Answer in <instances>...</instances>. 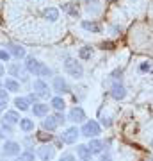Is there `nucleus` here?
I'll return each instance as SVG.
<instances>
[{
  "mask_svg": "<svg viewBox=\"0 0 153 161\" xmlns=\"http://www.w3.org/2000/svg\"><path fill=\"white\" fill-rule=\"evenodd\" d=\"M25 66H27V70L30 72V74H34L36 77H50V75H52V70L48 68L46 64L39 63V61L34 59V58H27Z\"/></svg>",
  "mask_w": 153,
  "mask_h": 161,
  "instance_id": "f257e3e1",
  "label": "nucleus"
},
{
  "mask_svg": "<svg viewBox=\"0 0 153 161\" xmlns=\"http://www.w3.org/2000/svg\"><path fill=\"white\" fill-rule=\"evenodd\" d=\"M64 70H66L71 77H75V79H80V77L84 75V68H82V64L77 63V61L71 59V58H66V61H64Z\"/></svg>",
  "mask_w": 153,
  "mask_h": 161,
  "instance_id": "f03ea898",
  "label": "nucleus"
},
{
  "mask_svg": "<svg viewBox=\"0 0 153 161\" xmlns=\"http://www.w3.org/2000/svg\"><path fill=\"white\" fill-rule=\"evenodd\" d=\"M98 134H100V125H98L96 122L94 120L85 122L84 127H82V136H85V138H94Z\"/></svg>",
  "mask_w": 153,
  "mask_h": 161,
  "instance_id": "7ed1b4c3",
  "label": "nucleus"
},
{
  "mask_svg": "<svg viewBox=\"0 0 153 161\" xmlns=\"http://www.w3.org/2000/svg\"><path fill=\"white\" fill-rule=\"evenodd\" d=\"M79 129L77 127H69V129H66V131L63 132V136H61V140H63L64 143H75L77 142V138H79Z\"/></svg>",
  "mask_w": 153,
  "mask_h": 161,
  "instance_id": "20e7f679",
  "label": "nucleus"
},
{
  "mask_svg": "<svg viewBox=\"0 0 153 161\" xmlns=\"http://www.w3.org/2000/svg\"><path fill=\"white\" fill-rule=\"evenodd\" d=\"M54 154H55V149H54L52 145H43V147L38 149V156H39L43 161H50L52 158H54Z\"/></svg>",
  "mask_w": 153,
  "mask_h": 161,
  "instance_id": "39448f33",
  "label": "nucleus"
},
{
  "mask_svg": "<svg viewBox=\"0 0 153 161\" xmlns=\"http://www.w3.org/2000/svg\"><path fill=\"white\" fill-rule=\"evenodd\" d=\"M110 95H112L116 100H123L126 97V90L123 84H119V82H114L112 88H110Z\"/></svg>",
  "mask_w": 153,
  "mask_h": 161,
  "instance_id": "423d86ee",
  "label": "nucleus"
},
{
  "mask_svg": "<svg viewBox=\"0 0 153 161\" xmlns=\"http://www.w3.org/2000/svg\"><path fill=\"white\" fill-rule=\"evenodd\" d=\"M34 92L38 93L39 97H48L50 90H48V84H46L43 79H36L34 80Z\"/></svg>",
  "mask_w": 153,
  "mask_h": 161,
  "instance_id": "0eeeda50",
  "label": "nucleus"
},
{
  "mask_svg": "<svg viewBox=\"0 0 153 161\" xmlns=\"http://www.w3.org/2000/svg\"><path fill=\"white\" fill-rule=\"evenodd\" d=\"M2 152H4V156H18L20 154V145L16 142H6Z\"/></svg>",
  "mask_w": 153,
  "mask_h": 161,
  "instance_id": "6e6552de",
  "label": "nucleus"
},
{
  "mask_svg": "<svg viewBox=\"0 0 153 161\" xmlns=\"http://www.w3.org/2000/svg\"><path fill=\"white\" fill-rule=\"evenodd\" d=\"M54 90H55L57 93H68L69 92V86H68V82L63 79V77H55L54 79Z\"/></svg>",
  "mask_w": 153,
  "mask_h": 161,
  "instance_id": "1a4fd4ad",
  "label": "nucleus"
},
{
  "mask_svg": "<svg viewBox=\"0 0 153 161\" xmlns=\"http://www.w3.org/2000/svg\"><path fill=\"white\" fill-rule=\"evenodd\" d=\"M69 120L75 122V124H79V122H84L85 120V113L82 108H73V109L69 111Z\"/></svg>",
  "mask_w": 153,
  "mask_h": 161,
  "instance_id": "9d476101",
  "label": "nucleus"
},
{
  "mask_svg": "<svg viewBox=\"0 0 153 161\" xmlns=\"http://www.w3.org/2000/svg\"><path fill=\"white\" fill-rule=\"evenodd\" d=\"M82 29H85V31H91V32H102V25L98 22H94V20H84L82 22Z\"/></svg>",
  "mask_w": 153,
  "mask_h": 161,
  "instance_id": "9b49d317",
  "label": "nucleus"
},
{
  "mask_svg": "<svg viewBox=\"0 0 153 161\" xmlns=\"http://www.w3.org/2000/svg\"><path fill=\"white\" fill-rule=\"evenodd\" d=\"M43 16H45V20H48V22H57V20H59V11H57L55 7H45Z\"/></svg>",
  "mask_w": 153,
  "mask_h": 161,
  "instance_id": "f8f14e48",
  "label": "nucleus"
},
{
  "mask_svg": "<svg viewBox=\"0 0 153 161\" xmlns=\"http://www.w3.org/2000/svg\"><path fill=\"white\" fill-rule=\"evenodd\" d=\"M7 48H9V54L11 56H14V58H25V48L20 45H7Z\"/></svg>",
  "mask_w": 153,
  "mask_h": 161,
  "instance_id": "ddd939ff",
  "label": "nucleus"
},
{
  "mask_svg": "<svg viewBox=\"0 0 153 161\" xmlns=\"http://www.w3.org/2000/svg\"><path fill=\"white\" fill-rule=\"evenodd\" d=\"M77 154H79L80 159H84V161L91 159V150H89L87 145H79V147H77Z\"/></svg>",
  "mask_w": 153,
  "mask_h": 161,
  "instance_id": "4468645a",
  "label": "nucleus"
},
{
  "mask_svg": "<svg viewBox=\"0 0 153 161\" xmlns=\"http://www.w3.org/2000/svg\"><path fill=\"white\" fill-rule=\"evenodd\" d=\"M87 147H89L91 154H100V152L103 150V143L100 142V140H91Z\"/></svg>",
  "mask_w": 153,
  "mask_h": 161,
  "instance_id": "2eb2a0df",
  "label": "nucleus"
},
{
  "mask_svg": "<svg viewBox=\"0 0 153 161\" xmlns=\"http://www.w3.org/2000/svg\"><path fill=\"white\" fill-rule=\"evenodd\" d=\"M57 125H59V124H57L55 116H46L45 120H43V129H45V131H54Z\"/></svg>",
  "mask_w": 153,
  "mask_h": 161,
  "instance_id": "dca6fc26",
  "label": "nucleus"
},
{
  "mask_svg": "<svg viewBox=\"0 0 153 161\" xmlns=\"http://www.w3.org/2000/svg\"><path fill=\"white\" fill-rule=\"evenodd\" d=\"M20 129L25 132L34 131V120H30V118H20Z\"/></svg>",
  "mask_w": 153,
  "mask_h": 161,
  "instance_id": "f3484780",
  "label": "nucleus"
},
{
  "mask_svg": "<svg viewBox=\"0 0 153 161\" xmlns=\"http://www.w3.org/2000/svg\"><path fill=\"white\" fill-rule=\"evenodd\" d=\"M32 113H34V116H45L48 113V106L46 104H34Z\"/></svg>",
  "mask_w": 153,
  "mask_h": 161,
  "instance_id": "a211bd4d",
  "label": "nucleus"
},
{
  "mask_svg": "<svg viewBox=\"0 0 153 161\" xmlns=\"http://www.w3.org/2000/svg\"><path fill=\"white\" fill-rule=\"evenodd\" d=\"M85 7L89 13H100V0H85Z\"/></svg>",
  "mask_w": 153,
  "mask_h": 161,
  "instance_id": "6ab92c4d",
  "label": "nucleus"
},
{
  "mask_svg": "<svg viewBox=\"0 0 153 161\" xmlns=\"http://www.w3.org/2000/svg\"><path fill=\"white\" fill-rule=\"evenodd\" d=\"M2 120L9 122V124H18V122H20V115H18L16 111H7Z\"/></svg>",
  "mask_w": 153,
  "mask_h": 161,
  "instance_id": "aec40b11",
  "label": "nucleus"
},
{
  "mask_svg": "<svg viewBox=\"0 0 153 161\" xmlns=\"http://www.w3.org/2000/svg\"><path fill=\"white\" fill-rule=\"evenodd\" d=\"M4 86H6L7 92H20V82H16L14 79H6Z\"/></svg>",
  "mask_w": 153,
  "mask_h": 161,
  "instance_id": "412c9836",
  "label": "nucleus"
},
{
  "mask_svg": "<svg viewBox=\"0 0 153 161\" xmlns=\"http://www.w3.org/2000/svg\"><path fill=\"white\" fill-rule=\"evenodd\" d=\"M79 58L84 59V61L91 59V58H93V48H91V47H82V48L79 50Z\"/></svg>",
  "mask_w": 153,
  "mask_h": 161,
  "instance_id": "4be33fe9",
  "label": "nucleus"
},
{
  "mask_svg": "<svg viewBox=\"0 0 153 161\" xmlns=\"http://www.w3.org/2000/svg\"><path fill=\"white\" fill-rule=\"evenodd\" d=\"M14 106H16L20 111H27L28 109V98H23V97L14 98Z\"/></svg>",
  "mask_w": 153,
  "mask_h": 161,
  "instance_id": "5701e85b",
  "label": "nucleus"
},
{
  "mask_svg": "<svg viewBox=\"0 0 153 161\" xmlns=\"http://www.w3.org/2000/svg\"><path fill=\"white\" fill-rule=\"evenodd\" d=\"M64 100H63V97H54L52 98V108L54 109H57V111H63L64 109Z\"/></svg>",
  "mask_w": 153,
  "mask_h": 161,
  "instance_id": "b1692460",
  "label": "nucleus"
},
{
  "mask_svg": "<svg viewBox=\"0 0 153 161\" xmlns=\"http://www.w3.org/2000/svg\"><path fill=\"white\" fill-rule=\"evenodd\" d=\"M9 72H11L14 77H22V79H27V77H25V72L20 68V64H13L11 68H9Z\"/></svg>",
  "mask_w": 153,
  "mask_h": 161,
  "instance_id": "393cba45",
  "label": "nucleus"
},
{
  "mask_svg": "<svg viewBox=\"0 0 153 161\" xmlns=\"http://www.w3.org/2000/svg\"><path fill=\"white\" fill-rule=\"evenodd\" d=\"M63 9H64L66 13H69L71 16H75V18L79 16V9H77V7L73 6V4H64V6H63Z\"/></svg>",
  "mask_w": 153,
  "mask_h": 161,
  "instance_id": "a878e982",
  "label": "nucleus"
},
{
  "mask_svg": "<svg viewBox=\"0 0 153 161\" xmlns=\"http://www.w3.org/2000/svg\"><path fill=\"white\" fill-rule=\"evenodd\" d=\"M139 70H141L142 74H150V72H153V63L151 61H144V63H141Z\"/></svg>",
  "mask_w": 153,
  "mask_h": 161,
  "instance_id": "bb28decb",
  "label": "nucleus"
},
{
  "mask_svg": "<svg viewBox=\"0 0 153 161\" xmlns=\"http://www.w3.org/2000/svg\"><path fill=\"white\" fill-rule=\"evenodd\" d=\"M16 161H34V154L32 152H22V154H18Z\"/></svg>",
  "mask_w": 153,
  "mask_h": 161,
  "instance_id": "cd10ccee",
  "label": "nucleus"
},
{
  "mask_svg": "<svg viewBox=\"0 0 153 161\" xmlns=\"http://www.w3.org/2000/svg\"><path fill=\"white\" fill-rule=\"evenodd\" d=\"M36 138L39 140V142H50V140H52V134H48L46 131H39Z\"/></svg>",
  "mask_w": 153,
  "mask_h": 161,
  "instance_id": "c85d7f7f",
  "label": "nucleus"
},
{
  "mask_svg": "<svg viewBox=\"0 0 153 161\" xmlns=\"http://www.w3.org/2000/svg\"><path fill=\"white\" fill-rule=\"evenodd\" d=\"M7 100H9V98H7V92H2V90H0V111L7 106Z\"/></svg>",
  "mask_w": 153,
  "mask_h": 161,
  "instance_id": "c756f323",
  "label": "nucleus"
},
{
  "mask_svg": "<svg viewBox=\"0 0 153 161\" xmlns=\"http://www.w3.org/2000/svg\"><path fill=\"white\" fill-rule=\"evenodd\" d=\"M100 47H102L103 50H112V48H114V47H116V45H114L112 41H103V43H102V45H100Z\"/></svg>",
  "mask_w": 153,
  "mask_h": 161,
  "instance_id": "7c9ffc66",
  "label": "nucleus"
},
{
  "mask_svg": "<svg viewBox=\"0 0 153 161\" xmlns=\"http://www.w3.org/2000/svg\"><path fill=\"white\" fill-rule=\"evenodd\" d=\"M9 58H11L9 50H0V61H9Z\"/></svg>",
  "mask_w": 153,
  "mask_h": 161,
  "instance_id": "2f4dec72",
  "label": "nucleus"
},
{
  "mask_svg": "<svg viewBox=\"0 0 153 161\" xmlns=\"http://www.w3.org/2000/svg\"><path fill=\"white\" fill-rule=\"evenodd\" d=\"M55 120H57V124H64V122H66V118H64V115L63 113H61V111H59V113H55Z\"/></svg>",
  "mask_w": 153,
  "mask_h": 161,
  "instance_id": "473e14b6",
  "label": "nucleus"
},
{
  "mask_svg": "<svg viewBox=\"0 0 153 161\" xmlns=\"http://www.w3.org/2000/svg\"><path fill=\"white\" fill-rule=\"evenodd\" d=\"M59 161H75V158H73L71 154H64V156H63V158H61Z\"/></svg>",
  "mask_w": 153,
  "mask_h": 161,
  "instance_id": "72a5a7b5",
  "label": "nucleus"
},
{
  "mask_svg": "<svg viewBox=\"0 0 153 161\" xmlns=\"http://www.w3.org/2000/svg\"><path fill=\"white\" fill-rule=\"evenodd\" d=\"M102 125H103V127H110V125H112L110 118H102Z\"/></svg>",
  "mask_w": 153,
  "mask_h": 161,
  "instance_id": "f704fd0d",
  "label": "nucleus"
},
{
  "mask_svg": "<svg viewBox=\"0 0 153 161\" xmlns=\"http://www.w3.org/2000/svg\"><path fill=\"white\" fill-rule=\"evenodd\" d=\"M121 74H123L121 70H114V72H112V77H114V79H119V77H121Z\"/></svg>",
  "mask_w": 153,
  "mask_h": 161,
  "instance_id": "c9c22d12",
  "label": "nucleus"
},
{
  "mask_svg": "<svg viewBox=\"0 0 153 161\" xmlns=\"http://www.w3.org/2000/svg\"><path fill=\"white\" fill-rule=\"evenodd\" d=\"M38 97H39V95H38V93H32V95H30V97H28V100H38Z\"/></svg>",
  "mask_w": 153,
  "mask_h": 161,
  "instance_id": "e433bc0d",
  "label": "nucleus"
},
{
  "mask_svg": "<svg viewBox=\"0 0 153 161\" xmlns=\"http://www.w3.org/2000/svg\"><path fill=\"white\" fill-rule=\"evenodd\" d=\"M4 74H6V68H4V64L0 63V77H2Z\"/></svg>",
  "mask_w": 153,
  "mask_h": 161,
  "instance_id": "4c0bfd02",
  "label": "nucleus"
},
{
  "mask_svg": "<svg viewBox=\"0 0 153 161\" xmlns=\"http://www.w3.org/2000/svg\"><path fill=\"white\" fill-rule=\"evenodd\" d=\"M100 161H112V159H110L109 156H102V159H100Z\"/></svg>",
  "mask_w": 153,
  "mask_h": 161,
  "instance_id": "58836bf2",
  "label": "nucleus"
},
{
  "mask_svg": "<svg viewBox=\"0 0 153 161\" xmlns=\"http://www.w3.org/2000/svg\"><path fill=\"white\" fill-rule=\"evenodd\" d=\"M2 138H4V136H2V132H0V140H2Z\"/></svg>",
  "mask_w": 153,
  "mask_h": 161,
  "instance_id": "ea45409f",
  "label": "nucleus"
},
{
  "mask_svg": "<svg viewBox=\"0 0 153 161\" xmlns=\"http://www.w3.org/2000/svg\"><path fill=\"white\" fill-rule=\"evenodd\" d=\"M151 147H153V140H151Z\"/></svg>",
  "mask_w": 153,
  "mask_h": 161,
  "instance_id": "a19ab883",
  "label": "nucleus"
},
{
  "mask_svg": "<svg viewBox=\"0 0 153 161\" xmlns=\"http://www.w3.org/2000/svg\"><path fill=\"white\" fill-rule=\"evenodd\" d=\"M109 2H114V0H109Z\"/></svg>",
  "mask_w": 153,
  "mask_h": 161,
  "instance_id": "79ce46f5",
  "label": "nucleus"
},
{
  "mask_svg": "<svg viewBox=\"0 0 153 161\" xmlns=\"http://www.w3.org/2000/svg\"><path fill=\"white\" fill-rule=\"evenodd\" d=\"M148 161H153V159H148Z\"/></svg>",
  "mask_w": 153,
  "mask_h": 161,
  "instance_id": "37998d69",
  "label": "nucleus"
},
{
  "mask_svg": "<svg viewBox=\"0 0 153 161\" xmlns=\"http://www.w3.org/2000/svg\"><path fill=\"white\" fill-rule=\"evenodd\" d=\"M82 161H84V159H82Z\"/></svg>",
  "mask_w": 153,
  "mask_h": 161,
  "instance_id": "c03bdc74",
  "label": "nucleus"
}]
</instances>
